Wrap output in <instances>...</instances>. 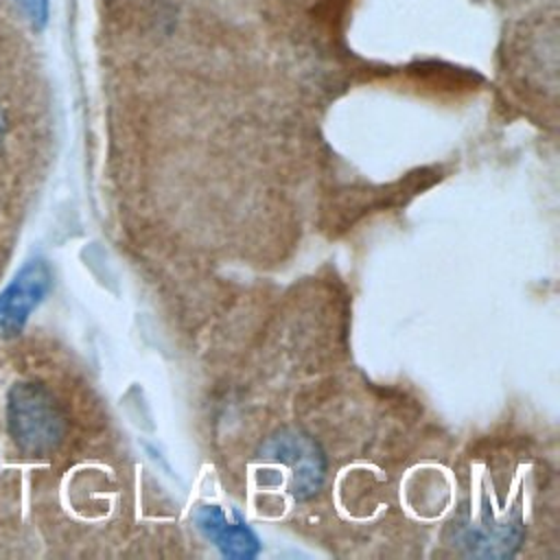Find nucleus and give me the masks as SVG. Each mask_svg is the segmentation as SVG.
I'll return each mask as SVG.
<instances>
[{
    "label": "nucleus",
    "mask_w": 560,
    "mask_h": 560,
    "mask_svg": "<svg viewBox=\"0 0 560 560\" xmlns=\"http://www.w3.org/2000/svg\"><path fill=\"white\" fill-rule=\"evenodd\" d=\"M260 459L267 464L262 472L273 475L265 486H280L300 501L311 499L324 483V455L306 433H276L260 448Z\"/></svg>",
    "instance_id": "obj_1"
},
{
    "label": "nucleus",
    "mask_w": 560,
    "mask_h": 560,
    "mask_svg": "<svg viewBox=\"0 0 560 560\" xmlns=\"http://www.w3.org/2000/svg\"><path fill=\"white\" fill-rule=\"evenodd\" d=\"M7 418L13 442L28 455H44L61 442V409L37 383H20L9 392Z\"/></svg>",
    "instance_id": "obj_2"
},
{
    "label": "nucleus",
    "mask_w": 560,
    "mask_h": 560,
    "mask_svg": "<svg viewBox=\"0 0 560 560\" xmlns=\"http://www.w3.org/2000/svg\"><path fill=\"white\" fill-rule=\"evenodd\" d=\"M195 523L228 558H254L260 551L256 534L243 521H230L217 505H201L195 512Z\"/></svg>",
    "instance_id": "obj_3"
},
{
    "label": "nucleus",
    "mask_w": 560,
    "mask_h": 560,
    "mask_svg": "<svg viewBox=\"0 0 560 560\" xmlns=\"http://www.w3.org/2000/svg\"><path fill=\"white\" fill-rule=\"evenodd\" d=\"M48 287V269L42 262L26 267L0 298V332L9 335L22 328L26 315L37 306Z\"/></svg>",
    "instance_id": "obj_4"
},
{
    "label": "nucleus",
    "mask_w": 560,
    "mask_h": 560,
    "mask_svg": "<svg viewBox=\"0 0 560 560\" xmlns=\"http://www.w3.org/2000/svg\"><path fill=\"white\" fill-rule=\"evenodd\" d=\"M26 15L35 22V24H44L46 22V0H18Z\"/></svg>",
    "instance_id": "obj_5"
},
{
    "label": "nucleus",
    "mask_w": 560,
    "mask_h": 560,
    "mask_svg": "<svg viewBox=\"0 0 560 560\" xmlns=\"http://www.w3.org/2000/svg\"><path fill=\"white\" fill-rule=\"evenodd\" d=\"M2 131H4V116H2V109H0V138H2Z\"/></svg>",
    "instance_id": "obj_6"
}]
</instances>
